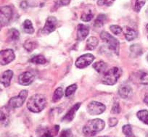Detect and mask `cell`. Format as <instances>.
<instances>
[{"instance_id":"6da1fadb","label":"cell","mask_w":148,"mask_h":137,"mask_svg":"<svg viewBox=\"0 0 148 137\" xmlns=\"http://www.w3.org/2000/svg\"><path fill=\"white\" fill-rule=\"evenodd\" d=\"M47 104V99L44 95H34L31 96L28 100L27 108L32 112H39L44 110Z\"/></svg>"},{"instance_id":"7a4b0ae2","label":"cell","mask_w":148,"mask_h":137,"mask_svg":"<svg viewBox=\"0 0 148 137\" xmlns=\"http://www.w3.org/2000/svg\"><path fill=\"white\" fill-rule=\"evenodd\" d=\"M105 123L101 119L90 120L83 128V133L86 136L92 137L103 130Z\"/></svg>"},{"instance_id":"3957f363","label":"cell","mask_w":148,"mask_h":137,"mask_svg":"<svg viewBox=\"0 0 148 137\" xmlns=\"http://www.w3.org/2000/svg\"><path fill=\"white\" fill-rule=\"evenodd\" d=\"M122 74V70L118 67L110 68V70L107 71L104 73L102 77V84H106V85H114L116 84Z\"/></svg>"},{"instance_id":"277c9868","label":"cell","mask_w":148,"mask_h":137,"mask_svg":"<svg viewBox=\"0 0 148 137\" xmlns=\"http://www.w3.org/2000/svg\"><path fill=\"white\" fill-rule=\"evenodd\" d=\"M100 38L108 45V48L110 50L116 52V55H119L120 43L118 41V39H116L115 37H113V36L110 35L109 33L106 32V31H102L101 33Z\"/></svg>"},{"instance_id":"5b68a950","label":"cell","mask_w":148,"mask_h":137,"mask_svg":"<svg viewBox=\"0 0 148 137\" xmlns=\"http://www.w3.org/2000/svg\"><path fill=\"white\" fill-rule=\"evenodd\" d=\"M28 91L27 90H23L20 92L19 95L17 97L11 98L9 101V105L12 108H21L25 101L26 100L27 97H28Z\"/></svg>"},{"instance_id":"8992f818","label":"cell","mask_w":148,"mask_h":137,"mask_svg":"<svg viewBox=\"0 0 148 137\" xmlns=\"http://www.w3.org/2000/svg\"><path fill=\"white\" fill-rule=\"evenodd\" d=\"M105 105L99 102H96V101H92L87 106L88 112L92 115H100L102 112H105Z\"/></svg>"},{"instance_id":"52a82bcc","label":"cell","mask_w":148,"mask_h":137,"mask_svg":"<svg viewBox=\"0 0 148 137\" xmlns=\"http://www.w3.org/2000/svg\"><path fill=\"white\" fill-rule=\"evenodd\" d=\"M12 16V10L9 6L2 7L0 10V18H1V26H5L10 21Z\"/></svg>"},{"instance_id":"ba28073f","label":"cell","mask_w":148,"mask_h":137,"mask_svg":"<svg viewBox=\"0 0 148 137\" xmlns=\"http://www.w3.org/2000/svg\"><path fill=\"white\" fill-rule=\"evenodd\" d=\"M95 60V57L92 54H86L79 57L76 61V66L78 68H84L92 64Z\"/></svg>"},{"instance_id":"9c48e42d","label":"cell","mask_w":148,"mask_h":137,"mask_svg":"<svg viewBox=\"0 0 148 137\" xmlns=\"http://www.w3.org/2000/svg\"><path fill=\"white\" fill-rule=\"evenodd\" d=\"M57 23H58V20L55 17L49 16L47 19L45 25L42 29V34L45 35H48L55 31L57 28Z\"/></svg>"},{"instance_id":"30bf717a","label":"cell","mask_w":148,"mask_h":137,"mask_svg":"<svg viewBox=\"0 0 148 137\" xmlns=\"http://www.w3.org/2000/svg\"><path fill=\"white\" fill-rule=\"evenodd\" d=\"M15 55L12 49H5L2 50L0 52V61L1 65H6L10 63L15 60Z\"/></svg>"},{"instance_id":"8fae6325","label":"cell","mask_w":148,"mask_h":137,"mask_svg":"<svg viewBox=\"0 0 148 137\" xmlns=\"http://www.w3.org/2000/svg\"><path fill=\"white\" fill-rule=\"evenodd\" d=\"M34 80V76L31 72H24L23 73H21L19 75V78H18V81H19V84L23 86H28L31 84H32V82Z\"/></svg>"},{"instance_id":"7c38bea8","label":"cell","mask_w":148,"mask_h":137,"mask_svg":"<svg viewBox=\"0 0 148 137\" xmlns=\"http://www.w3.org/2000/svg\"><path fill=\"white\" fill-rule=\"evenodd\" d=\"M119 95L122 99H129L133 95V89L129 85H122L119 88Z\"/></svg>"},{"instance_id":"4fadbf2b","label":"cell","mask_w":148,"mask_h":137,"mask_svg":"<svg viewBox=\"0 0 148 137\" xmlns=\"http://www.w3.org/2000/svg\"><path fill=\"white\" fill-rule=\"evenodd\" d=\"M89 27L84 24H79L77 28V39L79 41H83L89 35Z\"/></svg>"},{"instance_id":"5bb4252c","label":"cell","mask_w":148,"mask_h":137,"mask_svg":"<svg viewBox=\"0 0 148 137\" xmlns=\"http://www.w3.org/2000/svg\"><path fill=\"white\" fill-rule=\"evenodd\" d=\"M81 105H82L81 103H77L74 105V106H73L72 108H71V110L67 112L66 115L63 117V118L62 119V121L68 123V122H71V121H73L74 116H75V114H76V111H77L78 109L80 108Z\"/></svg>"},{"instance_id":"9a60e30c","label":"cell","mask_w":148,"mask_h":137,"mask_svg":"<svg viewBox=\"0 0 148 137\" xmlns=\"http://www.w3.org/2000/svg\"><path fill=\"white\" fill-rule=\"evenodd\" d=\"M13 76V72L10 70L5 71L1 75V83L5 87H8L10 85L11 79Z\"/></svg>"},{"instance_id":"2e32d148","label":"cell","mask_w":148,"mask_h":137,"mask_svg":"<svg viewBox=\"0 0 148 137\" xmlns=\"http://www.w3.org/2000/svg\"><path fill=\"white\" fill-rule=\"evenodd\" d=\"M123 31H124L125 37H126L127 41H133V40H134L137 37V33H136V31L132 29V28H129V27H125Z\"/></svg>"},{"instance_id":"e0dca14e","label":"cell","mask_w":148,"mask_h":137,"mask_svg":"<svg viewBox=\"0 0 148 137\" xmlns=\"http://www.w3.org/2000/svg\"><path fill=\"white\" fill-rule=\"evenodd\" d=\"M1 123L4 126H6L9 123V111L7 110L6 107L1 109Z\"/></svg>"},{"instance_id":"ac0fdd59","label":"cell","mask_w":148,"mask_h":137,"mask_svg":"<svg viewBox=\"0 0 148 137\" xmlns=\"http://www.w3.org/2000/svg\"><path fill=\"white\" fill-rule=\"evenodd\" d=\"M98 39L95 36H91L86 41V49L87 50H93L97 47Z\"/></svg>"},{"instance_id":"d6986e66","label":"cell","mask_w":148,"mask_h":137,"mask_svg":"<svg viewBox=\"0 0 148 137\" xmlns=\"http://www.w3.org/2000/svg\"><path fill=\"white\" fill-rule=\"evenodd\" d=\"M93 68H95V71H97L99 73H105V71L107 68V64L105 63L103 61H99V62H97L95 63H94L92 65Z\"/></svg>"},{"instance_id":"ffe728a7","label":"cell","mask_w":148,"mask_h":137,"mask_svg":"<svg viewBox=\"0 0 148 137\" xmlns=\"http://www.w3.org/2000/svg\"><path fill=\"white\" fill-rule=\"evenodd\" d=\"M20 33L15 28H11L8 34V38L10 41H16L19 39Z\"/></svg>"},{"instance_id":"44dd1931","label":"cell","mask_w":148,"mask_h":137,"mask_svg":"<svg viewBox=\"0 0 148 137\" xmlns=\"http://www.w3.org/2000/svg\"><path fill=\"white\" fill-rule=\"evenodd\" d=\"M23 29L24 32L27 33L28 34H32L34 32V28L33 26V24L31 21L29 20H25L23 23Z\"/></svg>"},{"instance_id":"7402d4cb","label":"cell","mask_w":148,"mask_h":137,"mask_svg":"<svg viewBox=\"0 0 148 137\" xmlns=\"http://www.w3.org/2000/svg\"><path fill=\"white\" fill-rule=\"evenodd\" d=\"M24 48L26 49L28 52H31L33 50L36 49L38 46V44L36 43V41H34V40H27L25 43H24Z\"/></svg>"},{"instance_id":"603a6c76","label":"cell","mask_w":148,"mask_h":137,"mask_svg":"<svg viewBox=\"0 0 148 137\" xmlns=\"http://www.w3.org/2000/svg\"><path fill=\"white\" fill-rule=\"evenodd\" d=\"M107 20V17L105 14H99L97 16V19L95 20V23H94V25L97 28H101L104 25L105 21Z\"/></svg>"},{"instance_id":"cb8c5ba5","label":"cell","mask_w":148,"mask_h":137,"mask_svg":"<svg viewBox=\"0 0 148 137\" xmlns=\"http://www.w3.org/2000/svg\"><path fill=\"white\" fill-rule=\"evenodd\" d=\"M29 61L31 63L37 64V65H43L47 62V60L43 55H36L30 59Z\"/></svg>"},{"instance_id":"d4e9b609","label":"cell","mask_w":148,"mask_h":137,"mask_svg":"<svg viewBox=\"0 0 148 137\" xmlns=\"http://www.w3.org/2000/svg\"><path fill=\"white\" fill-rule=\"evenodd\" d=\"M137 117L142 122L148 125V111L147 110H140L137 112Z\"/></svg>"},{"instance_id":"484cf974","label":"cell","mask_w":148,"mask_h":137,"mask_svg":"<svg viewBox=\"0 0 148 137\" xmlns=\"http://www.w3.org/2000/svg\"><path fill=\"white\" fill-rule=\"evenodd\" d=\"M62 96H63V90H62V88L61 87H59V88H58L55 91L53 97H52V100L55 102H58V101H59L62 97Z\"/></svg>"},{"instance_id":"4316f807","label":"cell","mask_w":148,"mask_h":137,"mask_svg":"<svg viewBox=\"0 0 148 137\" xmlns=\"http://www.w3.org/2000/svg\"><path fill=\"white\" fill-rule=\"evenodd\" d=\"M130 51L135 57L139 56L142 54V48L138 44H134V45L131 46Z\"/></svg>"},{"instance_id":"83f0119b","label":"cell","mask_w":148,"mask_h":137,"mask_svg":"<svg viewBox=\"0 0 148 137\" xmlns=\"http://www.w3.org/2000/svg\"><path fill=\"white\" fill-rule=\"evenodd\" d=\"M77 89V85L76 84H72V85L69 86L68 88L65 90V96L67 97L71 96V95H73L75 93V91Z\"/></svg>"},{"instance_id":"f1b7e54d","label":"cell","mask_w":148,"mask_h":137,"mask_svg":"<svg viewBox=\"0 0 148 137\" xmlns=\"http://www.w3.org/2000/svg\"><path fill=\"white\" fill-rule=\"evenodd\" d=\"M122 131L126 137H133L132 134V128L130 125H125L123 126Z\"/></svg>"},{"instance_id":"f546056e","label":"cell","mask_w":148,"mask_h":137,"mask_svg":"<svg viewBox=\"0 0 148 137\" xmlns=\"http://www.w3.org/2000/svg\"><path fill=\"white\" fill-rule=\"evenodd\" d=\"M110 30L111 31V32L113 33L116 35H120L122 32H123V29L122 28H121L120 26L116 25H111L110 26Z\"/></svg>"},{"instance_id":"4dcf8cb0","label":"cell","mask_w":148,"mask_h":137,"mask_svg":"<svg viewBox=\"0 0 148 137\" xmlns=\"http://www.w3.org/2000/svg\"><path fill=\"white\" fill-rule=\"evenodd\" d=\"M146 0H136L134 6V10L136 12H139L142 8V7L145 5Z\"/></svg>"},{"instance_id":"1f68e13d","label":"cell","mask_w":148,"mask_h":137,"mask_svg":"<svg viewBox=\"0 0 148 137\" xmlns=\"http://www.w3.org/2000/svg\"><path fill=\"white\" fill-rule=\"evenodd\" d=\"M93 17L94 15L92 12H84L82 16H81V19L83 21H85V22H89V21H92Z\"/></svg>"},{"instance_id":"d6a6232c","label":"cell","mask_w":148,"mask_h":137,"mask_svg":"<svg viewBox=\"0 0 148 137\" xmlns=\"http://www.w3.org/2000/svg\"><path fill=\"white\" fill-rule=\"evenodd\" d=\"M139 82L144 85H148V73H142L139 77Z\"/></svg>"},{"instance_id":"836d02e7","label":"cell","mask_w":148,"mask_h":137,"mask_svg":"<svg viewBox=\"0 0 148 137\" xmlns=\"http://www.w3.org/2000/svg\"><path fill=\"white\" fill-rule=\"evenodd\" d=\"M115 0H98L97 4L99 6H110L113 3Z\"/></svg>"},{"instance_id":"e575fe53","label":"cell","mask_w":148,"mask_h":137,"mask_svg":"<svg viewBox=\"0 0 148 137\" xmlns=\"http://www.w3.org/2000/svg\"><path fill=\"white\" fill-rule=\"evenodd\" d=\"M70 3V0H56V5L59 7L66 6Z\"/></svg>"},{"instance_id":"d590c367","label":"cell","mask_w":148,"mask_h":137,"mask_svg":"<svg viewBox=\"0 0 148 137\" xmlns=\"http://www.w3.org/2000/svg\"><path fill=\"white\" fill-rule=\"evenodd\" d=\"M72 136H73L72 133H71V131L70 129L64 130L60 135V137H72Z\"/></svg>"},{"instance_id":"8d00e7d4","label":"cell","mask_w":148,"mask_h":137,"mask_svg":"<svg viewBox=\"0 0 148 137\" xmlns=\"http://www.w3.org/2000/svg\"><path fill=\"white\" fill-rule=\"evenodd\" d=\"M108 123H109V125L110 127L116 126L118 123V121L116 118H111L108 121Z\"/></svg>"},{"instance_id":"74e56055","label":"cell","mask_w":148,"mask_h":137,"mask_svg":"<svg viewBox=\"0 0 148 137\" xmlns=\"http://www.w3.org/2000/svg\"><path fill=\"white\" fill-rule=\"evenodd\" d=\"M121 112L120 106L118 103H115L113 105V108H112V112L113 113H119Z\"/></svg>"},{"instance_id":"f35d334b","label":"cell","mask_w":148,"mask_h":137,"mask_svg":"<svg viewBox=\"0 0 148 137\" xmlns=\"http://www.w3.org/2000/svg\"><path fill=\"white\" fill-rule=\"evenodd\" d=\"M42 137H53V135H52V132L49 130L47 129L44 131V133L42 135Z\"/></svg>"},{"instance_id":"ab89813d","label":"cell","mask_w":148,"mask_h":137,"mask_svg":"<svg viewBox=\"0 0 148 137\" xmlns=\"http://www.w3.org/2000/svg\"><path fill=\"white\" fill-rule=\"evenodd\" d=\"M28 7V5H27V2L25 1H23V2H21V8H23V9H25V8Z\"/></svg>"},{"instance_id":"60d3db41","label":"cell","mask_w":148,"mask_h":137,"mask_svg":"<svg viewBox=\"0 0 148 137\" xmlns=\"http://www.w3.org/2000/svg\"><path fill=\"white\" fill-rule=\"evenodd\" d=\"M144 102H145V103L148 106V92L145 95V98H144Z\"/></svg>"},{"instance_id":"b9f144b4","label":"cell","mask_w":148,"mask_h":137,"mask_svg":"<svg viewBox=\"0 0 148 137\" xmlns=\"http://www.w3.org/2000/svg\"><path fill=\"white\" fill-rule=\"evenodd\" d=\"M146 28H147V31H148V24H147V26H146Z\"/></svg>"},{"instance_id":"7bdbcfd3","label":"cell","mask_w":148,"mask_h":137,"mask_svg":"<svg viewBox=\"0 0 148 137\" xmlns=\"http://www.w3.org/2000/svg\"><path fill=\"white\" fill-rule=\"evenodd\" d=\"M101 137H108V136H101Z\"/></svg>"},{"instance_id":"ee69618b","label":"cell","mask_w":148,"mask_h":137,"mask_svg":"<svg viewBox=\"0 0 148 137\" xmlns=\"http://www.w3.org/2000/svg\"><path fill=\"white\" fill-rule=\"evenodd\" d=\"M147 60H148V55H147Z\"/></svg>"},{"instance_id":"f6af8a7d","label":"cell","mask_w":148,"mask_h":137,"mask_svg":"<svg viewBox=\"0 0 148 137\" xmlns=\"http://www.w3.org/2000/svg\"><path fill=\"white\" fill-rule=\"evenodd\" d=\"M133 137H134V136H133Z\"/></svg>"}]
</instances>
